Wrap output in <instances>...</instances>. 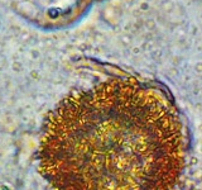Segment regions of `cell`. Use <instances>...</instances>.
Instances as JSON below:
<instances>
[{"label":"cell","mask_w":202,"mask_h":190,"mask_svg":"<svg viewBox=\"0 0 202 190\" xmlns=\"http://www.w3.org/2000/svg\"><path fill=\"white\" fill-rule=\"evenodd\" d=\"M39 160L52 190H174L185 133L160 91L114 80L71 95L51 113Z\"/></svg>","instance_id":"6da1fadb"}]
</instances>
